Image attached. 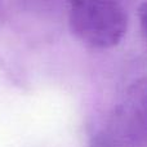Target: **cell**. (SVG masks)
<instances>
[{
  "label": "cell",
  "mask_w": 147,
  "mask_h": 147,
  "mask_svg": "<svg viewBox=\"0 0 147 147\" xmlns=\"http://www.w3.org/2000/svg\"><path fill=\"white\" fill-rule=\"evenodd\" d=\"M72 32L93 48H110L127 31V14L114 0H74L70 13Z\"/></svg>",
  "instance_id": "6da1fadb"
}]
</instances>
